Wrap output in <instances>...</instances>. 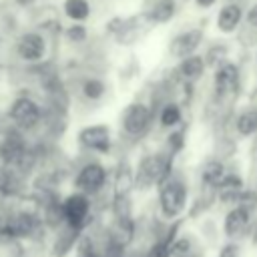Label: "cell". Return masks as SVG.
Returning a JSON list of instances; mask_svg holds the SVG:
<instances>
[{
  "label": "cell",
  "instance_id": "cell-12",
  "mask_svg": "<svg viewBox=\"0 0 257 257\" xmlns=\"http://www.w3.org/2000/svg\"><path fill=\"white\" fill-rule=\"evenodd\" d=\"M249 217H251V213L247 209H241V207L231 209L227 213V217H225V233L229 237L241 235L247 229V225H249Z\"/></svg>",
  "mask_w": 257,
  "mask_h": 257
},
{
  "label": "cell",
  "instance_id": "cell-4",
  "mask_svg": "<svg viewBox=\"0 0 257 257\" xmlns=\"http://www.w3.org/2000/svg\"><path fill=\"white\" fill-rule=\"evenodd\" d=\"M10 118L24 128H32L40 120V106L30 98H16L10 106Z\"/></svg>",
  "mask_w": 257,
  "mask_h": 257
},
{
  "label": "cell",
  "instance_id": "cell-17",
  "mask_svg": "<svg viewBox=\"0 0 257 257\" xmlns=\"http://www.w3.org/2000/svg\"><path fill=\"white\" fill-rule=\"evenodd\" d=\"M175 10H177L175 0H159L155 4V8L151 10V18H153V22L163 24V22H169L175 16Z\"/></svg>",
  "mask_w": 257,
  "mask_h": 257
},
{
  "label": "cell",
  "instance_id": "cell-15",
  "mask_svg": "<svg viewBox=\"0 0 257 257\" xmlns=\"http://www.w3.org/2000/svg\"><path fill=\"white\" fill-rule=\"evenodd\" d=\"M64 12L68 18L76 20V22H82L88 18L90 14V6L86 0H64Z\"/></svg>",
  "mask_w": 257,
  "mask_h": 257
},
{
  "label": "cell",
  "instance_id": "cell-14",
  "mask_svg": "<svg viewBox=\"0 0 257 257\" xmlns=\"http://www.w3.org/2000/svg\"><path fill=\"white\" fill-rule=\"evenodd\" d=\"M225 169H223V165L219 163V161H209L205 167H203V181H205V185H209V187H219L221 185V181L225 179Z\"/></svg>",
  "mask_w": 257,
  "mask_h": 257
},
{
  "label": "cell",
  "instance_id": "cell-7",
  "mask_svg": "<svg viewBox=\"0 0 257 257\" xmlns=\"http://www.w3.org/2000/svg\"><path fill=\"white\" fill-rule=\"evenodd\" d=\"M201 40H203V32L201 30H187V32H183V34H179V36L173 38V42L169 46L171 48V54L185 60V58L193 56V52L201 44Z\"/></svg>",
  "mask_w": 257,
  "mask_h": 257
},
{
  "label": "cell",
  "instance_id": "cell-28",
  "mask_svg": "<svg viewBox=\"0 0 257 257\" xmlns=\"http://www.w3.org/2000/svg\"><path fill=\"white\" fill-rule=\"evenodd\" d=\"M197 2V6H201V8H211L217 0H195Z\"/></svg>",
  "mask_w": 257,
  "mask_h": 257
},
{
  "label": "cell",
  "instance_id": "cell-25",
  "mask_svg": "<svg viewBox=\"0 0 257 257\" xmlns=\"http://www.w3.org/2000/svg\"><path fill=\"white\" fill-rule=\"evenodd\" d=\"M239 255V247L235 243H227L223 249H221V255L219 257H237Z\"/></svg>",
  "mask_w": 257,
  "mask_h": 257
},
{
  "label": "cell",
  "instance_id": "cell-24",
  "mask_svg": "<svg viewBox=\"0 0 257 257\" xmlns=\"http://www.w3.org/2000/svg\"><path fill=\"white\" fill-rule=\"evenodd\" d=\"M66 36H68L72 42H82V40L86 38V28H84L82 24H74V26L68 28Z\"/></svg>",
  "mask_w": 257,
  "mask_h": 257
},
{
  "label": "cell",
  "instance_id": "cell-21",
  "mask_svg": "<svg viewBox=\"0 0 257 257\" xmlns=\"http://www.w3.org/2000/svg\"><path fill=\"white\" fill-rule=\"evenodd\" d=\"M82 92H84V96L90 98V100L100 98L102 92H104V84H102V80H98V78H90V80H86V82L82 84Z\"/></svg>",
  "mask_w": 257,
  "mask_h": 257
},
{
  "label": "cell",
  "instance_id": "cell-18",
  "mask_svg": "<svg viewBox=\"0 0 257 257\" xmlns=\"http://www.w3.org/2000/svg\"><path fill=\"white\" fill-rule=\"evenodd\" d=\"M237 128L241 135H253L257 133V110H245L237 118Z\"/></svg>",
  "mask_w": 257,
  "mask_h": 257
},
{
  "label": "cell",
  "instance_id": "cell-3",
  "mask_svg": "<svg viewBox=\"0 0 257 257\" xmlns=\"http://www.w3.org/2000/svg\"><path fill=\"white\" fill-rule=\"evenodd\" d=\"M149 120H151L149 106H145L143 102H133V104L126 106V110H124L122 128H124V133L133 135V137H139V135H143V133L147 131Z\"/></svg>",
  "mask_w": 257,
  "mask_h": 257
},
{
  "label": "cell",
  "instance_id": "cell-22",
  "mask_svg": "<svg viewBox=\"0 0 257 257\" xmlns=\"http://www.w3.org/2000/svg\"><path fill=\"white\" fill-rule=\"evenodd\" d=\"M237 207L241 209H247L249 213L257 207V193L255 191H241L239 199H237Z\"/></svg>",
  "mask_w": 257,
  "mask_h": 257
},
{
  "label": "cell",
  "instance_id": "cell-5",
  "mask_svg": "<svg viewBox=\"0 0 257 257\" xmlns=\"http://www.w3.org/2000/svg\"><path fill=\"white\" fill-rule=\"evenodd\" d=\"M239 84V70L235 64L231 62H223L219 64V68L215 70V94L219 96H229L237 90Z\"/></svg>",
  "mask_w": 257,
  "mask_h": 257
},
{
  "label": "cell",
  "instance_id": "cell-27",
  "mask_svg": "<svg viewBox=\"0 0 257 257\" xmlns=\"http://www.w3.org/2000/svg\"><path fill=\"white\" fill-rule=\"evenodd\" d=\"M169 143H171V147H173L175 151H179L181 145H183V135H181V133H173L171 139H169Z\"/></svg>",
  "mask_w": 257,
  "mask_h": 257
},
{
  "label": "cell",
  "instance_id": "cell-13",
  "mask_svg": "<svg viewBox=\"0 0 257 257\" xmlns=\"http://www.w3.org/2000/svg\"><path fill=\"white\" fill-rule=\"evenodd\" d=\"M22 153H24V143H22V139L16 137V135H8V137L4 139V143H2V147H0L2 159L8 161V163H14V161H18V159L22 157Z\"/></svg>",
  "mask_w": 257,
  "mask_h": 257
},
{
  "label": "cell",
  "instance_id": "cell-2",
  "mask_svg": "<svg viewBox=\"0 0 257 257\" xmlns=\"http://www.w3.org/2000/svg\"><path fill=\"white\" fill-rule=\"evenodd\" d=\"M167 171H169V161L165 157H161V155L147 157V159H143V163L139 167L137 181H139L141 187H149L157 181H163Z\"/></svg>",
  "mask_w": 257,
  "mask_h": 257
},
{
  "label": "cell",
  "instance_id": "cell-9",
  "mask_svg": "<svg viewBox=\"0 0 257 257\" xmlns=\"http://www.w3.org/2000/svg\"><path fill=\"white\" fill-rule=\"evenodd\" d=\"M46 52V42L40 34L36 32H30V34H24L20 40H18V54L24 58V60H40Z\"/></svg>",
  "mask_w": 257,
  "mask_h": 257
},
{
  "label": "cell",
  "instance_id": "cell-10",
  "mask_svg": "<svg viewBox=\"0 0 257 257\" xmlns=\"http://www.w3.org/2000/svg\"><path fill=\"white\" fill-rule=\"evenodd\" d=\"M104 179H106V173H104L102 165L92 163V165H86V167L78 173L76 185H78L82 191H86V193H94V191H98V189L104 185Z\"/></svg>",
  "mask_w": 257,
  "mask_h": 257
},
{
  "label": "cell",
  "instance_id": "cell-29",
  "mask_svg": "<svg viewBox=\"0 0 257 257\" xmlns=\"http://www.w3.org/2000/svg\"><path fill=\"white\" fill-rule=\"evenodd\" d=\"M20 6H30V4H34V0H16Z\"/></svg>",
  "mask_w": 257,
  "mask_h": 257
},
{
  "label": "cell",
  "instance_id": "cell-20",
  "mask_svg": "<svg viewBox=\"0 0 257 257\" xmlns=\"http://www.w3.org/2000/svg\"><path fill=\"white\" fill-rule=\"evenodd\" d=\"M181 120V108L177 104H167L161 110V124L163 126H175Z\"/></svg>",
  "mask_w": 257,
  "mask_h": 257
},
{
  "label": "cell",
  "instance_id": "cell-23",
  "mask_svg": "<svg viewBox=\"0 0 257 257\" xmlns=\"http://www.w3.org/2000/svg\"><path fill=\"white\" fill-rule=\"evenodd\" d=\"M171 251H173V243H171V239H165V241L155 243L147 257H169Z\"/></svg>",
  "mask_w": 257,
  "mask_h": 257
},
{
  "label": "cell",
  "instance_id": "cell-11",
  "mask_svg": "<svg viewBox=\"0 0 257 257\" xmlns=\"http://www.w3.org/2000/svg\"><path fill=\"white\" fill-rule=\"evenodd\" d=\"M243 18V12H241V6L239 4H225L221 10H219V16H217V26L221 32H233L239 22Z\"/></svg>",
  "mask_w": 257,
  "mask_h": 257
},
{
  "label": "cell",
  "instance_id": "cell-8",
  "mask_svg": "<svg viewBox=\"0 0 257 257\" xmlns=\"http://www.w3.org/2000/svg\"><path fill=\"white\" fill-rule=\"evenodd\" d=\"M78 141L88 147V149H96V151H108L110 147V135L108 128L104 124H96V126H86L78 133Z\"/></svg>",
  "mask_w": 257,
  "mask_h": 257
},
{
  "label": "cell",
  "instance_id": "cell-16",
  "mask_svg": "<svg viewBox=\"0 0 257 257\" xmlns=\"http://www.w3.org/2000/svg\"><path fill=\"white\" fill-rule=\"evenodd\" d=\"M203 70H205V60L201 56H197V54H193V56H189V58H185L181 62V74L185 78L195 80V78H199L203 74Z\"/></svg>",
  "mask_w": 257,
  "mask_h": 257
},
{
  "label": "cell",
  "instance_id": "cell-19",
  "mask_svg": "<svg viewBox=\"0 0 257 257\" xmlns=\"http://www.w3.org/2000/svg\"><path fill=\"white\" fill-rule=\"evenodd\" d=\"M32 229H34V219L30 215H18L8 227L12 235H28Z\"/></svg>",
  "mask_w": 257,
  "mask_h": 257
},
{
  "label": "cell",
  "instance_id": "cell-1",
  "mask_svg": "<svg viewBox=\"0 0 257 257\" xmlns=\"http://www.w3.org/2000/svg\"><path fill=\"white\" fill-rule=\"evenodd\" d=\"M165 217H177L187 203V187L181 181H167L159 195Z\"/></svg>",
  "mask_w": 257,
  "mask_h": 257
},
{
  "label": "cell",
  "instance_id": "cell-26",
  "mask_svg": "<svg viewBox=\"0 0 257 257\" xmlns=\"http://www.w3.org/2000/svg\"><path fill=\"white\" fill-rule=\"evenodd\" d=\"M245 18H247V24H249V26L257 28V4L249 8V12H247V16H245Z\"/></svg>",
  "mask_w": 257,
  "mask_h": 257
},
{
  "label": "cell",
  "instance_id": "cell-6",
  "mask_svg": "<svg viewBox=\"0 0 257 257\" xmlns=\"http://www.w3.org/2000/svg\"><path fill=\"white\" fill-rule=\"evenodd\" d=\"M62 215H64V219H66L68 225L80 227L84 223L86 215H88V199L84 195H80V193L70 195L64 201V205H62Z\"/></svg>",
  "mask_w": 257,
  "mask_h": 257
}]
</instances>
